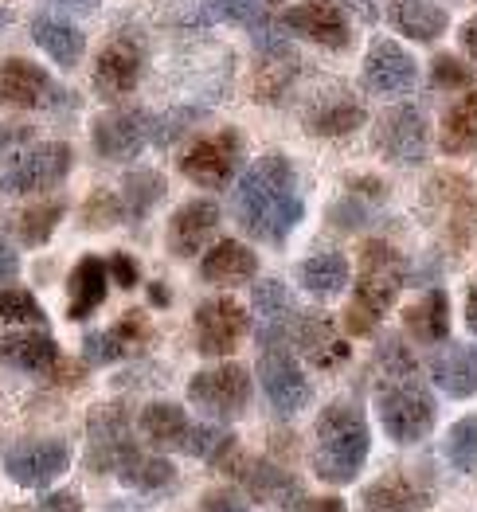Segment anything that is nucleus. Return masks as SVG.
Returning <instances> with one entry per match:
<instances>
[{"label":"nucleus","mask_w":477,"mask_h":512,"mask_svg":"<svg viewBox=\"0 0 477 512\" xmlns=\"http://www.w3.org/2000/svg\"><path fill=\"white\" fill-rule=\"evenodd\" d=\"M470 79H474V71L462 59H454V55H438L431 63V83L438 90H466Z\"/></svg>","instance_id":"obj_42"},{"label":"nucleus","mask_w":477,"mask_h":512,"mask_svg":"<svg viewBox=\"0 0 477 512\" xmlns=\"http://www.w3.org/2000/svg\"><path fill=\"white\" fill-rule=\"evenodd\" d=\"M122 219H126L122 196H114V192H106V188H98V192L87 200V208H83V227H87V231L114 227V223H122Z\"/></svg>","instance_id":"obj_41"},{"label":"nucleus","mask_w":477,"mask_h":512,"mask_svg":"<svg viewBox=\"0 0 477 512\" xmlns=\"http://www.w3.org/2000/svg\"><path fill=\"white\" fill-rule=\"evenodd\" d=\"M259 380L266 399H270V407L278 415H298V411H305V403L313 399V387L305 380L302 364L294 360V352L286 344H262Z\"/></svg>","instance_id":"obj_8"},{"label":"nucleus","mask_w":477,"mask_h":512,"mask_svg":"<svg viewBox=\"0 0 477 512\" xmlns=\"http://www.w3.org/2000/svg\"><path fill=\"white\" fill-rule=\"evenodd\" d=\"M188 399L212 419H239L251 407V372L243 364L204 368L188 380Z\"/></svg>","instance_id":"obj_7"},{"label":"nucleus","mask_w":477,"mask_h":512,"mask_svg":"<svg viewBox=\"0 0 477 512\" xmlns=\"http://www.w3.org/2000/svg\"><path fill=\"white\" fill-rule=\"evenodd\" d=\"M165 196V176L153 169H137L126 176L122 184V204H126V219H145L161 204Z\"/></svg>","instance_id":"obj_37"},{"label":"nucleus","mask_w":477,"mask_h":512,"mask_svg":"<svg viewBox=\"0 0 477 512\" xmlns=\"http://www.w3.org/2000/svg\"><path fill=\"white\" fill-rule=\"evenodd\" d=\"M149 341V321H145V313H122V321L114 325V329H106V333H87V341H83V352H87L90 364H118V360H126L133 348H141V344Z\"/></svg>","instance_id":"obj_27"},{"label":"nucleus","mask_w":477,"mask_h":512,"mask_svg":"<svg viewBox=\"0 0 477 512\" xmlns=\"http://www.w3.org/2000/svg\"><path fill=\"white\" fill-rule=\"evenodd\" d=\"M372 145L391 165H423L427 161V145H431L423 110H415V106L388 110L372 129Z\"/></svg>","instance_id":"obj_9"},{"label":"nucleus","mask_w":477,"mask_h":512,"mask_svg":"<svg viewBox=\"0 0 477 512\" xmlns=\"http://www.w3.org/2000/svg\"><path fill=\"white\" fill-rule=\"evenodd\" d=\"M63 215H67V204H63V200H44V204L28 208V212L20 215V223H16L24 247H44L47 239L55 235V227L63 223Z\"/></svg>","instance_id":"obj_38"},{"label":"nucleus","mask_w":477,"mask_h":512,"mask_svg":"<svg viewBox=\"0 0 477 512\" xmlns=\"http://www.w3.org/2000/svg\"><path fill=\"white\" fill-rule=\"evenodd\" d=\"M0 360L28 376H51L63 364L59 344L47 329H20V333L0 337Z\"/></svg>","instance_id":"obj_21"},{"label":"nucleus","mask_w":477,"mask_h":512,"mask_svg":"<svg viewBox=\"0 0 477 512\" xmlns=\"http://www.w3.org/2000/svg\"><path fill=\"white\" fill-rule=\"evenodd\" d=\"M219 227V208L212 200H188L169 219V251L176 258H192L208 247Z\"/></svg>","instance_id":"obj_23"},{"label":"nucleus","mask_w":477,"mask_h":512,"mask_svg":"<svg viewBox=\"0 0 477 512\" xmlns=\"http://www.w3.org/2000/svg\"><path fill=\"white\" fill-rule=\"evenodd\" d=\"M0 102L12 110H40L51 102V79L32 59L0 63Z\"/></svg>","instance_id":"obj_25"},{"label":"nucleus","mask_w":477,"mask_h":512,"mask_svg":"<svg viewBox=\"0 0 477 512\" xmlns=\"http://www.w3.org/2000/svg\"><path fill=\"white\" fill-rule=\"evenodd\" d=\"M200 274L212 286H243V282H251L259 274V258H255L251 247H243L235 239H219L200 262Z\"/></svg>","instance_id":"obj_29"},{"label":"nucleus","mask_w":477,"mask_h":512,"mask_svg":"<svg viewBox=\"0 0 477 512\" xmlns=\"http://www.w3.org/2000/svg\"><path fill=\"white\" fill-rule=\"evenodd\" d=\"M466 329L477 337V278L470 282V290H466Z\"/></svg>","instance_id":"obj_49"},{"label":"nucleus","mask_w":477,"mask_h":512,"mask_svg":"<svg viewBox=\"0 0 477 512\" xmlns=\"http://www.w3.org/2000/svg\"><path fill=\"white\" fill-rule=\"evenodd\" d=\"M32 40L40 43L59 67H75V63L83 59V51H87V36H83L75 24L55 20V16H36Z\"/></svg>","instance_id":"obj_34"},{"label":"nucleus","mask_w":477,"mask_h":512,"mask_svg":"<svg viewBox=\"0 0 477 512\" xmlns=\"http://www.w3.org/2000/svg\"><path fill=\"white\" fill-rule=\"evenodd\" d=\"M204 512H251L231 489H216V493H208L204 497Z\"/></svg>","instance_id":"obj_46"},{"label":"nucleus","mask_w":477,"mask_h":512,"mask_svg":"<svg viewBox=\"0 0 477 512\" xmlns=\"http://www.w3.org/2000/svg\"><path fill=\"white\" fill-rule=\"evenodd\" d=\"M298 282L305 286V294H313V298H321V301L345 294V286H348L345 255H337V251H321V255L305 258L302 266H298Z\"/></svg>","instance_id":"obj_35"},{"label":"nucleus","mask_w":477,"mask_h":512,"mask_svg":"<svg viewBox=\"0 0 477 512\" xmlns=\"http://www.w3.org/2000/svg\"><path fill=\"white\" fill-rule=\"evenodd\" d=\"M192 427H196V423H188V415H184L176 403H165V399H157V403H149V407L141 411V434H145L149 446H157V450H188Z\"/></svg>","instance_id":"obj_31"},{"label":"nucleus","mask_w":477,"mask_h":512,"mask_svg":"<svg viewBox=\"0 0 477 512\" xmlns=\"http://www.w3.org/2000/svg\"><path fill=\"white\" fill-rule=\"evenodd\" d=\"M149 301H153V305H169V301H173V294H169L161 282H153V286H149Z\"/></svg>","instance_id":"obj_53"},{"label":"nucleus","mask_w":477,"mask_h":512,"mask_svg":"<svg viewBox=\"0 0 477 512\" xmlns=\"http://www.w3.org/2000/svg\"><path fill=\"white\" fill-rule=\"evenodd\" d=\"M407 282V258L399 255L384 239H368L360 251V270H356V290L345 309V329L352 337H372L376 325L388 317L399 290Z\"/></svg>","instance_id":"obj_3"},{"label":"nucleus","mask_w":477,"mask_h":512,"mask_svg":"<svg viewBox=\"0 0 477 512\" xmlns=\"http://www.w3.org/2000/svg\"><path fill=\"white\" fill-rule=\"evenodd\" d=\"M0 317L8 325H28V329H47V313L44 305L32 298L28 290L12 286V290H0Z\"/></svg>","instance_id":"obj_40"},{"label":"nucleus","mask_w":477,"mask_h":512,"mask_svg":"<svg viewBox=\"0 0 477 512\" xmlns=\"http://www.w3.org/2000/svg\"><path fill=\"white\" fill-rule=\"evenodd\" d=\"M196 352L200 356H231L239 341L251 329V317L239 301L231 298H208L196 305Z\"/></svg>","instance_id":"obj_12"},{"label":"nucleus","mask_w":477,"mask_h":512,"mask_svg":"<svg viewBox=\"0 0 477 512\" xmlns=\"http://www.w3.org/2000/svg\"><path fill=\"white\" fill-rule=\"evenodd\" d=\"M431 380L450 399L477 395V348L470 344H446L431 356Z\"/></svg>","instance_id":"obj_26"},{"label":"nucleus","mask_w":477,"mask_h":512,"mask_svg":"<svg viewBox=\"0 0 477 512\" xmlns=\"http://www.w3.org/2000/svg\"><path fill=\"white\" fill-rule=\"evenodd\" d=\"M341 4L352 8L360 20H376V4H372V0H341Z\"/></svg>","instance_id":"obj_51"},{"label":"nucleus","mask_w":477,"mask_h":512,"mask_svg":"<svg viewBox=\"0 0 477 512\" xmlns=\"http://www.w3.org/2000/svg\"><path fill=\"white\" fill-rule=\"evenodd\" d=\"M141 71H145L141 40L133 32H118L94 63V90L106 102H122L126 94H133V86L141 83Z\"/></svg>","instance_id":"obj_13"},{"label":"nucleus","mask_w":477,"mask_h":512,"mask_svg":"<svg viewBox=\"0 0 477 512\" xmlns=\"http://www.w3.org/2000/svg\"><path fill=\"white\" fill-rule=\"evenodd\" d=\"M364 106L348 90H329L305 106L302 122L313 137H348L352 129L364 126Z\"/></svg>","instance_id":"obj_24"},{"label":"nucleus","mask_w":477,"mask_h":512,"mask_svg":"<svg viewBox=\"0 0 477 512\" xmlns=\"http://www.w3.org/2000/svg\"><path fill=\"white\" fill-rule=\"evenodd\" d=\"M20 274V255L12 251L8 239H0V282H12Z\"/></svg>","instance_id":"obj_47"},{"label":"nucleus","mask_w":477,"mask_h":512,"mask_svg":"<svg viewBox=\"0 0 477 512\" xmlns=\"http://www.w3.org/2000/svg\"><path fill=\"white\" fill-rule=\"evenodd\" d=\"M262 8H266V0H212V12L223 16V20H231V24H259Z\"/></svg>","instance_id":"obj_43"},{"label":"nucleus","mask_w":477,"mask_h":512,"mask_svg":"<svg viewBox=\"0 0 477 512\" xmlns=\"http://www.w3.org/2000/svg\"><path fill=\"white\" fill-rule=\"evenodd\" d=\"M282 28L302 36V40H313L329 51H345L352 43V28H348L345 12L333 4V0H298L286 8L282 16Z\"/></svg>","instance_id":"obj_16"},{"label":"nucleus","mask_w":477,"mask_h":512,"mask_svg":"<svg viewBox=\"0 0 477 512\" xmlns=\"http://www.w3.org/2000/svg\"><path fill=\"white\" fill-rule=\"evenodd\" d=\"M71 165H75L71 145H63V141H40V145H28V149L12 153V161L0 172V188L12 192V196L47 192V188H55V184L67 180Z\"/></svg>","instance_id":"obj_5"},{"label":"nucleus","mask_w":477,"mask_h":512,"mask_svg":"<svg viewBox=\"0 0 477 512\" xmlns=\"http://www.w3.org/2000/svg\"><path fill=\"white\" fill-rule=\"evenodd\" d=\"M231 208H235L239 227L251 239L274 243V247L286 243L305 215V200L298 192V172L290 165V157H282V153L259 157L251 169L243 172Z\"/></svg>","instance_id":"obj_1"},{"label":"nucleus","mask_w":477,"mask_h":512,"mask_svg":"<svg viewBox=\"0 0 477 512\" xmlns=\"http://www.w3.org/2000/svg\"><path fill=\"white\" fill-rule=\"evenodd\" d=\"M438 145L442 153L450 157H466V153H477V90H466L442 118V129H438Z\"/></svg>","instance_id":"obj_32"},{"label":"nucleus","mask_w":477,"mask_h":512,"mask_svg":"<svg viewBox=\"0 0 477 512\" xmlns=\"http://www.w3.org/2000/svg\"><path fill=\"white\" fill-rule=\"evenodd\" d=\"M106 266H110V278H114V286H122V290H133V286H137V278H141L137 262H133L126 251H114V255L106 258Z\"/></svg>","instance_id":"obj_44"},{"label":"nucleus","mask_w":477,"mask_h":512,"mask_svg":"<svg viewBox=\"0 0 477 512\" xmlns=\"http://www.w3.org/2000/svg\"><path fill=\"white\" fill-rule=\"evenodd\" d=\"M243 161V137L235 129H219L212 137H200L180 157V172L200 188H223Z\"/></svg>","instance_id":"obj_10"},{"label":"nucleus","mask_w":477,"mask_h":512,"mask_svg":"<svg viewBox=\"0 0 477 512\" xmlns=\"http://www.w3.org/2000/svg\"><path fill=\"white\" fill-rule=\"evenodd\" d=\"M419 79L415 59L391 40H376L364 59V86L376 94H407Z\"/></svg>","instance_id":"obj_20"},{"label":"nucleus","mask_w":477,"mask_h":512,"mask_svg":"<svg viewBox=\"0 0 477 512\" xmlns=\"http://www.w3.org/2000/svg\"><path fill=\"white\" fill-rule=\"evenodd\" d=\"M106 286H110V266L102 258L87 255L67 278V317L71 321L94 317L98 305L106 301Z\"/></svg>","instance_id":"obj_28"},{"label":"nucleus","mask_w":477,"mask_h":512,"mask_svg":"<svg viewBox=\"0 0 477 512\" xmlns=\"http://www.w3.org/2000/svg\"><path fill=\"white\" fill-rule=\"evenodd\" d=\"M462 47L470 51V59L477 63V16L470 20V24H466V28H462Z\"/></svg>","instance_id":"obj_52"},{"label":"nucleus","mask_w":477,"mask_h":512,"mask_svg":"<svg viewBox=\"0 0 477 512\" xmlns=\"http://www.w3.org/2000/svg\"><path fill=\"white\" fill-rule=\"evenodd\" d=\"M427 204L438 208L442 215V231L462 247L477 227V208L474 196H470V184L462 176H434L431 188H427Z\"/></svg>","instance_id":"obj_19"},{"label":"nucleus","mask_w":477,"mask_h":512,"mask_svg":"<svg viewBox=\"0 0 477 512\" xmlns=\"http://www.w3.org/2000/svg\"><path fill=\"white\" fill-rule=\"evenodd\" d=\"M227 473H231V477L251 493V501H259V505H270V509H282V512H298L302 505H309L302 493V481L290 470L274 466V462L243 458V454H239V462Z\"/></svg>","instance_id":"obj_11"},{"label":"nucleus","mask_w":477,"mask_h":512,"mask_svg":"<svg viewBox=\"0 0 477 512\" xmlns=\"http://www.w3.org/2000/svg\"><path fill=\"white\" fill-rule=\"evenodd\" d=\"M372 450L368 419L352 403H329L313 430V473L329 485H352Z\"/></svg>","instance_id":"obj_4"},{"label":"nucleus","mask_w":477,"mask_h":512,"mask_svg":"<svg viewBox=\"0 0 477 512\" xmlns=\"http://www.w3.org/2000/svg\"><path fill=\"white\" fill-rule=\"evenodd\" d=\"M388 20L395 32H403V36H411V40H419V43L438 40V36L450 28L446 8H438L431 0H391Z\"/></svg>","instance_id":"obj_30"},{"label":"nucleus","mask_w":477,"mask_h":512,"mask_svg":"<svg viewBox=\"0 0 477 512\" xmlns=\"http://www.w3.org/2000/svg\"><path fill=\"white\" fill-rule=\"evenodd\" d=\"M137 450L130 411L122 403H98L87 419V470L118 473V466Z\"/></svg>","instance_id":"obj_6"},{"label":"nucleus","mask_w":477,"mask_h":512,"mask_svg":"<svg viewBox=\"0 0 477 512\" xmlns=\"http://www.w3.org/2000/svg\"><path fill=\"white\" fill-rule=\"evenodd\" d=\"M446 458L462 473H477V415L458 419L446 434Z\"/></svg>","instance_id":"obj_39"},{"label":"nucleus","mask_w":477,"mask_h":512,"mask_svg":"<svg viewBox=\"0 0 477 512\" xmlns=\"http://www.w3.org/2000/svg\"><path fill=\"white\" fill-rule=\"evenodd\" d=\"M255 313H259V344H290L294 341V325H298V305L290 298V290L274 278H266L255 286Z\"/></svg>","instance_id":"obj_22"},{"label":"nucleus","mask_w":477,"mask_h":512,"mask_svg":"<svg viewBox=\"0 0 477 512\" xmlns=\"http://www.w3.org/2000/svg\"><path fill=\"white\" fill-rule=\"evenodd\" d=\"M403 329L419 344L446 341V333H450V298H446V290H427L403 313Z\"/></svg>","instance_id":"obj_33"},{"label":"nucleus","mask_w":477,"mask_h":512,"mask_svg":"<svg viewBox=\"0 0 477 512\" xmlns=\"http://www.w3.org/2000/svg\"><path fill=\"white\" fill-rule=\"evenodd\" d=\"M36 512H83V497L75 489H55L36 505Z\"/></svg>","instance_id":"obj_45"},{"label":"nucleus","mask_w":477,"mask_h":512,"mask_svg":"<svg viewBox=\"0 0 477 512\" xmlns=\"http://www.w3.org/2000/svg\"><path fill=\"white\" fill-rule=\"evenodd\" d=\"M376 364H380V391H376V411H380V423L384 434L399 446H415L423 442L434 430L438 419V407H434V395L419 384V368L411 360V352L403 344L388 337L376 352Z\"/></svg>","instance_id":"obj_2"},{"label":"nucleus","mask_w":477,"mask_h":512,"mask_svg":"<svg viewBox=\"0 0 477 512\" xmlns=\"http://www.w3.org/2000/svg\"><path fill=\"white\" fill-rule=\"evenodd\" d=\"M94 153L106 161H137L141 149L153 141V118L145 110H114L102 114L90 129Z\"/></svg>","instance_id":"obj_15"},{"label":"nucleus","mask_w":477,"mask_h":512,"mask_svg":"<svg viewBox=\"0 0 477 512\" xmlns=\"http://www.w3.org/2000/svg\"><path fill=\"white\" fill-rule=\"evenodd\" d=\"M51 8H59V12H75V16H90L102 0H47Z\"/></svg>","instance_id":"obj_48"},{"label":"nucleus","mask_w":477,"mask_h":512,"mask_svg":"<svg viewBox=\"0 0 477 512\" xmlns=\"http://www.w3.org/2000/svg\"><path fill=\"white\" fill-rule=\"evenodd\" d=\"M431 481L407 470H391L360 493V512H427Z\"/></svg>","instance_id":"obj_17"},{"label":"nucleus","mask_w":477,"mask_h":512,"mask_svg":"<svg viewBox=\"0 0 477 512\" xmlns=\"http://www.w3.org/2000/svg\"><path fill=\"white\" fill-rule=\"evenodd\" d=\"M305 512H348V505L341 497H317V501H309Z\"/></svg>","instance_id":"obj_50"},{"label":"nucleus","mask_w":477,"mask_h":512,"mask_svg":"<svg viewBox=\"0 0 477 512\" xmlns=\"http://www.w3.org/2000/svg\"><path fill=\"white\" fill-rule=\"evenodd\" d=\"M118 477H122V485H130V489L157 493V489H169V485H173L176 470H173V462H165V458H157V454H145V450L137 446L130 458L118 466Z\"/></svg>","instance_id":"obj_36"},{"label":"nucleus","mask_w":477,"mask_h":512,"mask_svg":"<svg viewBox=\"0 0 477 512\" xmlns=\"http://www.w3.org/2000/svg\"><path fill=\"white\" fill-rule=\"evenodd\" d=\"M71 470V450L63 442H16L4 450V473L20 489H44Z\"/></svg>","instance_id":"obj_14"},{"label":"nucleus","mask_w":477,"mask_h":512,"mask_svg":"<svg viewBox=\"0 0 477 512\" xmlns=\"http://www.w3.org/2000/svg\"><path fill=\"white\" fill-rule=\"evenodd\" d=\"M294 344L302 348L305 360L313 368H321V372H333L348 360L345 333L329 313H302L298 325H294Z\"/></svg>","instance_id":"obj_18"},{"label":"nucleus","mask_w":477,"mask_h":512,"mask_svg":"<svg viewBox=\"0 0 477 512\" xmlns=\"http://www.w3.org/2000/svg\"><path fill=\"white\" fill-rule=\"evenodd\" d=\"M8 24H12V8H4V4H0V36L8 32Z\"/></svg>","instance_id":"obj_54"}]
</instances>
